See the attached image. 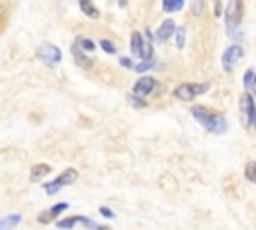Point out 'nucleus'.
<instances>
[{
	"mask_svg": "<svg viewBox=\"0 0 256 230\" xmlns=\"http://www.w3.org/2000/svg\"><path fill=\"white\" fill-rule=\"evenodd\" d=\"M78 6H80V10H82L88 18H98V16H100L98 8H96L92 2H88V0H80V2H78Z\"/></svg>",
	"mask_w": 256,
	"mask_h": 230,
	"instance_id": "15",
	"label": "nucleus"
},
{
	"mask_svg": "<svg viewBox=\"0 0 256 230\" xmlns=\"http://www.w3.org/2000/svg\"><path fill=\"white\" fill-rule=\"evenodd\" d=\"M118 64H120L122 68H132V70H134V66H136V64L132 62V58H128V56H120V58H118Z\"/></svg>",
	"mask_w": 256,
	"mask_h": 230,
	"instance_id": "26",
	"label": "nucleus"
},
{
	"mask_svg": "<svg viewBox=\"0 0 256 230\" xmlns=\"http://www.w3.org/2000/svg\"><path fill=\"white\" fill-rule=\"evenodd\" d=\"M252 128L256 130V112H254V116H252Z\"/></svg>",
	"mask_w": 256,
	"mask_h": 230,
	"instance_id": "32",
	"label": "nucleus"
},
{
	"mask_svg": "<svg viewBox=\"0 0 256 230\" xmlns=\"http://www.w3.org/2000/svg\"><path fill=\"white\" fill-rule=\"evenodd\" d=\"M244 176H246V180H248V182L256 184V162H254V160L246 162V168H244Z\"/></svg>",
	"mask_w": 256,
	"mask_h": 230,
	"instance_id": "20",
	"label": "nucleus"
},
{
	"mask_svg": "<svg viewBox=\"0 0 256 230\" xmlns=\"http://www.w3.org/2000/svg\"><path fill=\"white\" fill-rule=\"evenodd\" d=\"M238 110H240L242 126H252V116H254V112H256V102H254V96H252L250 92L240 94Z\"/></svg>",
	"mask_w": 256,
	"mask_h": 230,
	"instance_id": "6",
	"label": "nucleus"
},
{
	"mask_svg": "<svg viewBox=\"0 0 256 230\" xmlns=\"http://www.w3.org/2000/svg\"><path fill=\"white\" fill-rule=\"evenodd\" d=\"M70 52H72V56H74V60H76V64H78V66H82V68H86V70H88V68H92V64H94V62H92V58H88V56L84 54V50H80L76 44H72Z\"/></svg>",
	"mask_w": 256,
	"mask_h": 230,
	"instance_id": "11",
	"label": "nucleus"
},
{
	"mask_svg": "<svg viewBox=\"0 0 256 230\" xmlns=\"http://www.w3.org/2000/svg\"><path fill=\"white\" fill-rule=\"evenodd\" d=\"M210 90V82H182L174 88V96L178 100H194L196 96H202Z\"/></svg>",
	"mask_w": 256,
	"mask_h": 230,
	"instance_id": "2",
	"label": "nucleus"
},
{
	"mask_svg": "<svg viewBox=\"0 0 256 230\" xmlns=\"http://www.w3.org/2000/svg\"><path fill=\"white\" fill-rule=\"evenodd\" d=\"M100 48H102L106 54H116V50H118V48H116V44H114V42H110V40H106V38H102V40H100Z\"/></svg>",
	"mask_w": 256,
	"mask_h": 230,
	"instance_id": "25",
	"label": "nucleus"
},
{
	"mask_svg": "<svg viewBox=\"0 0 256 230\" xmlns=\"http://www.w3.org/2000/svg\"><path fill=\"white\" fill-rule=\"evenodd\" d=\"M50 166L48 164H34L32 168H30V182H40V180H44L48 174H50Z\"/></svg>",
	"mask_w": 256,
	"mask_h": 230,
	"instance_id": "12",
	"label": "nucleus"
},
{
	"mask_svg": "<svg viewBox=\"0 0 256 230\" xmlns=\"http://www.w3.org/2000/svg\"><path fill=\"white\" fill-rule=\"evenodd\" d=\"M174 40H176V48H184V42H186V28L184 26H178L176 28Z\"/></svg>",
	"mask_w": 256,
	"mask_h": 230,
	"instance_id": "21",
	"label": "nucleus"
},
{
	"mask_svg": "<svg viewBox=\"0 0 256 230\" xmlns=\"http://www.w3.org/2000/svg\"><path fill=\"white\" fill-rule=\"evenodd\" d=\"M66 208H70L68 202H56L54 206H50L48 210H44V212L38 214V222H40V224H48V222H52L58 214H62Z\"/></svg>",
	"mask_w": 256,
	"mask_h": 230,
	"instance_id": "10",
	"label": "nucleus"
},
{
	"mask_svg": "<svg viewBox=\"0 0 256 230\" xmlns=\"http://www.w3.org/2000/svg\"><path fill=\"white\" fill-rule=\"evenodd\" d=\"M176 28H178V26L174 24V20H172V18H164V20L160 22V26L156 28V32H154L156 42H166L170 36H174Z\"/></svg>",
	"mask_w": 256,
	"mask_h": 230,
	"instance_id": "9",
	"label": "nucleus"
},
{
	"mask_svg": "<svg viewBox=\"0 0 256 230\" xmlns=\"http://www.w3.org/2000/svg\"><path fill=\"white\" fill-rule=\"evenodd\" d=\"M76 180H78V170H76V168H66V170L60 172L58 178H54V180H50V182H44L42 188L46 190V194H58L62 186H70V184H74Z\"/></svg>",
	"mask_w": 256,
	"mask_h": 230,
	"instance_id": "3",
	"label": "nucleus"
},
{
	"mask_svg": "<svg viewBox=\"0 0 256 230\" xmlns=\"http://www.w3.org/2000/svg\"><path fill=\"white\" fill-rule=\"evenodd\" d=\"M76 222H80V214H76V216H68V218L58 220V222H56V228H60V230H72Z\"/></svg>",
	"mask_w": 256,
	"mask_h": 230,
	"instance_id": "16",
	"label": "nucleus"
},
{
	"mask_svg": "<svg viewBox=\"0 0 256 230\" xmlns=\"http://www.w3.org/2000/svg\"><path fill=\"white\" fill-rule=\"evenodd\" d=\"M36 58L46 66H56L62 60V52H60V48L56 44H42L36 50Z\"/></svg>",
	"mask_w": 256,
	"mask_h": 230,
	"instance_id": "5",
	"label": "nucleus"
},
{
	"mask_svg": "<svg viewBox=\"0 0 256 230\" xmlns=\"http://www.w3.org/2000/svg\"><path fill=\"white\" fill-rule=\"evenodd\" d=\"M22 222V214H6L0 218V230H12Z\"/></svg>",
	"mask_w": 256,
	"mask_h": 230,
	"instance_id": "13",
	"label": "nucleus"
},
{
	"mask_svg": "<svg viewBox=\"0 0 256 230\" xmlns=\"http://www.w3.org/2000/svg\"><path fill=\"white\" fill-rule=\"evenodd\" d=\"M214 16H222V2H214Z\"/></svg>",
	"mask_w": 256,
	"mask_h": 230,
	"instance_id": "29",
	"label": "nucleus"
},
{
	"mask_svg": "<svg viewBox=\"0 0 256 230\" xmlns=\"http://www.w3.org/2000/svg\"><path fill=\"white\" fill-rule=\"evenodd\" d=\"M80 224H84L88 230H112V228H108V226H104V224H98V222H94L92 218L82 216V214H80Z\"/></svg>",
	"mask_w": 256,
	"mask_h": 230,
	"instance_id": "19",
	"label": "nucleus"
},
{
	"mask_svg": "<svg viewBox=\"0 0 256 230\" xmlns=\"http://www.w3.org/2000/svg\"><path fill=\"white\" fill-rule=\"evenodd\" d=\"M144 38H146V42H150V44H152V40H156V38H154V36H152V32H150V30H148V28H146V30H144Z\"/></svg>",
	"mask_w": 256,
	"mask_h": 230,
	"instance_id": "30",
	"label": "nucleus"
},
{
	"mask_svg": "<svg viewBox=\"0 0 256 230\" xmlns=\"http://www.w3.org/2000/svg\"><path fill=\"white\" fill-rule=\"evenodd\" d=\"M154 88H156V78L144 74V76H140V78L134 82V86H132V94H136L138 98H144V96H148Z\"/></svg>",
	"mask_w": 256,
	"mask_h": 230,
	"instance_id": "8",
	"label": "nucleus"
},
{
	"mask_svg": "<svg viewBox=\"0 0 256 230\" xmlns=\"http://www.w3.org/2000/svg\"><path fill=\"white\" fill-rule=\"evenodd\" d=\"M190 112H192V116H194L208 132H212V134H224V132L228 130V120H226V116L220 114V112H216V110H210V108H206V106H202V104H194V106L190 108Z\"/></svg>",
	"mask_w": 256,
	"mask_h": 230,
	"instance_id": "1",
	"label": "nucleus"
},
{
	"mask_svg": "<svg viewBox=\"0 0 256 230\" xmlns=\"http://www.w3.org/2000/svg\"><path fill=\"white\" fill-rule=\"evenodd\" d=\"M242 10H244V4L238 2V0H232V2L226 4V10H224V24H226V30H228L230 36L236 32V28H238L240 22H242Z\"/></svg>",
	"mask_w": 256,
	"mask_h": 230,
	"instance_id": "4",
	"label": "nucleus"
},
{
	"mask_svg": "<svg viewBox=\"0 0 256 230\" xmlns=\"http://www.w3.org/2000/svg\"><path fill=\"white\" fill-rule=\"evenodd\" d=\"M184 8V0H164L162 2V10L164 12H178Z\"/></svg>",
	"mask_w": 256,
	"mask_h": 230,
	"instance_id": "18",
	"label": "nucleus"
},
{
	"mask_svg": "<svg viewBox=\"0 0 256 230\" xmlns=\"http://www.w3.org/2000/svg\"><path fill=\"white\" fill-rule=\"evenodd\" d=\"M142 46H144V40H142V34L140 32H132L130 36V52L134 56L140 58V52H142Z\"/></svg>",
	"mask_w": 256,
	"mask_h": 230,
	"instance_id": "14",
	"label": "nucleus"
},
{
	"mask_svg": "<svg viewBox=\"0 0 256 230\" xmlns=\"http://www.w3.org/2000/svg\"><path fill=\"white\" fill-rule=\"evenodd\" d=\"M100 214H102L104 218H108V220H114V218H116L114 210H110L108 206H100Z\"/></svg>",
	"mask_w": 256,
	"mask_h": 230,
	"instance_id": "27",
	"label": "nucleus"
},
{
	"mask_svg": "<svg viewBox=\"0 0 256 230\" xmlns=\"http://www.w3.org/2000/svg\"><path fill=\"white\" fill-rule=\"evenodd\" d=\"M190 8L194 10V14H200V12H202V8H204V4H202V2H192V4H190Z\"/></svg>",
	"mask_w": 256,
	"mask_h": 230,
	"instance_id": "28",
	"label": "nucleus"
},
{
	"mask_svg": "<svg viewBox=\"0 0 256 230\" xmlns=\"http://www.w3.org/2000/svg\"><path fill=\"white\" fill-rule=\"evenodd\" d=\"M242 56H244L242 44H230V46L224 50V54H222V68H224L226 72H230V70L234 68V64H236Z\"/></svg>",
	"mask_w": 256,
	"mask_h": 230,
	"instance_id": "7",
	"label": "nucleus"
},
{
	"mask_svg": "<svg viewBox=\"0 0 256 230\" xmlns=\"http://www.w3.org/2000/svg\"><path fill=\"white\" fill-rule=\"evenodd\" d=\"M154 66H156V62H154V60H140V62L134 66V70H136V72H140V74L144 76V72L152 70Z\"/></svg>",
	"mask_w": 256,
	"mask_h": 230,
	"instance_id": "22",
	"label": "nucleus"
},
{
	"mask_svg": "<svg viewBox=\"0 0 256 230\" xmlns=\"http://www.w3.org/2000/svg\"><path fill=\"white\" fill-rule=\"evenodd\" d=\"M252 90H254V94H256V76H254V88H252Z\"/></svg>",
	"mask_w": 256,
	"mask_h": 230,
	"instance_id": "33",
	"label": "nucleus"
},
{
	"mask_svg": "<svg viewBox=\"0 0 256 230\" xmlns=\"http://www.w3.org/2000/svg\"><path fill=\"white\" fill-rule=\"evenodd\" d=\"M74 44H76L80 50H84V52H94V50H96V44H94L90 38H84V36H78V38L74 40Z\"/></svg>",
	"mask_w": 256,
	"mask_h": 230,
	"instance_id": "17",
	"label": "nucleus"
},
{
	"mask_svg": "<svg viewBox=\"0 0 256 230\" xmlns=\"http://www.w3.org/2000/svg\"><path fill=\"white\" fill-rule=\"evenodd\" d=\"M232 38H234V40H236V44H238V40H240V42H242V38H244V34H242V30H236V32H234V34H232Z\"/></svg>",
	"mask_w": 256,
	"mask_h": 230,
	"instance_id": "31",
	"label": "nucleus"
},
{
	"mask_svg": "<svg viewBox=\"0 0 256 230\" xmlns=\"http://www.w3.org/2000/svg\"><path fill=\"white\" fill-rule=\"evenodd\" d=\"M126 100H128V104L134 106V108H146V100H144V98H138L136 94H128Z\"/></svg>",
	"mask_w": 256,
	"mask_h": 230,
	"instance_id": "24",
	"label": "nucleus"
},
{
	"mask_svg": "<svg viewBox=\"0 0 256 230\" xmlns=\"http://www.w3.org/2000/svg\"><path fill=\"white\" fill-rule=\"evenodd\" d=\"M254 76H256V72H254L252 68H248V70L244 72V80H242V84H244L246 90H252V88H254Z\"/></svg>",
	"mask_w": 256,
	"mask_h": 230,
	"instance_id": "23",
	"label": "nucleus"
}]
</instances>
